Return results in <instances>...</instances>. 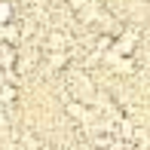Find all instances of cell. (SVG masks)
Returning <instances> with one entry per match:
<instances>
[{
	"instance_id": "7a4b0ae2",
	"label": "cell",
	"mask_w": 150,
	"mask_h": 150,
	"mask_svg": "<svg viewBox=\"0 0 150 150\" xmlns=\"http://www.w3.org/2000/svg\"><path fill=\"white\" fill-rule=\"evenodd\" d=\"M0 37H9V43H12V40L18 37V28H16V25H9V28H3V31H0Z\"/></svg>"
},
{
	"instance_id": "6da1fadb",
	"label": "cell",
	"mask_w": 150,
	"mask_h": 150,
	"mask_svg": "<svg viewBox=\"0 0 150 150\" xmlns=\"http://www.w3.org/2000/svg\"><path fill=\"white\" fill-rule=\"evenodd\" d=\"M9 18H12V6L9 3H0V25L9 22Z\"/></svg>"
}]
</instances>
